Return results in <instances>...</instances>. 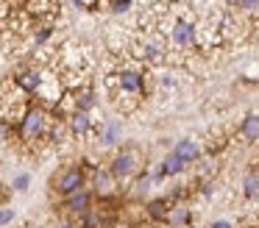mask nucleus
I'll use <instances>...</instances> for the list:
<instances>
[{
  "label": "nucleus",
  "instance_id": "f257e3e1",
  "mask_svg": "<svg viewBox=\"0 0 259 228\" xmlns=\"http://www.w3.org/2000/svg\"><path fill=\"white\" fill-rule=\"evenodd\" d=\"M48 128H51V117H48L45 109H28L23 114V120H20L23 139H39L48 133Z\"/></svg>",
  "mask_w": 259,
  "mask_h": 228
},
{
  "label": "nucleus",
  "instance_id": "f03ea898",
  "mask_svg": "<svg viewBox=\"0 0 259 228\" xmlns=\"http://www.w3.org/2000/svg\"><path fill=\"white\" fill-rule=\"evenodd\" d=\"M109 172H112V178H120V181H123V178H134L137 172H140V150H134V148L120 150L112 159Z\"/></svg>",
  "mask_w": 259,
  "mask_h": 228
},
{
  "label": "nucleus",
  "instance_id": "7ed1b4c3",
  "mask_svg": "<svg viewBox=\"0 0 259 228\" xmlns=\"http://www.w3.org/2000/svg\"><path fill=\"white\" fill-rule=\"evenodd\" d=\"M53 189L59 195H64V198L78 192V189H84V170L81 167H64V170H59L53 175Z\"/></svg>",
  "mask_w": 259,
  "mask_h": 228
},
{
  "label": "nucleus",
  "instance_id": "20e7f679",
  "mask_svg": "<svg viewBox=\"0 0 259 228\" xmlns=\"http://www.w3.org/2000/svg\"><path fill=\"white\" fill-rule=\"evenodd\" d=\"M90 203H92V195L87 192V189H78V192L67 195V203H64V209L73 211V214H87V211H90Z\"/></svg>",
  "mask_w": 259,
  "mask_h": 228
},
{
  "label": "nucleus",
  "instance_id": "39448f33",
  "mask_svg": "<svg viewBox=\"0 0 259 228\" xmlns=\"http://www.w3.org/2000/svg\"><path fill=\"white\" fill-rule=\"evenodd\" d=\"M173 153H176V156H179V159L187 164V161H195L198 156H201V148H198V145L192 142V139H181V142L176 145Z\"/></svg>",
  "mask_w": 259,
  "mask_h": 228
},
{
  "label": "nucleus",
  "instance_id": "423d86ee",
  "mask_svg": "<svg viewBox=\"0 0 259 228\" xmlns=\"http://www.w3.org/2000/svg\"><path fill=\"white\" fill-rule=\"evenodd\" d=\"M120 86H123V92L140 95V92H142V78L137 75V72L125 70V72H120Z\"/></svg>",
  "mask_w": 259,
  "mask_h": 228
},
{
  "label": "nucleus",
  "instance_id": "0eeeda50",
  "mask_svg": "<svg viewBox=\"0 0 259 228\" xmlns=\"http://www.w3.org/2000/svg\"><path fill=\"white\" fill-rule=\"evenodd\" d=\"M17 86L25 89V92H36V89L42 86V75H39V72H34V70L20 72V75H17Z\"/></svg>",
  "mask_w": 259,
  "mask_h": 228
},
{
  "label": "nucleus",
  "instance_id": "6e6552de",
  "mask_svg": "<svg viewBox=\"0 0 259 228\" xmlns=\"http://www.w3.org/2000/svg\"><path fill=\"white\" fill-rule=\"evenodd\" d=\"M95 192H98V195H112V192H114V178H112V172H106V170H98V172H95Z\"/></svg>",
  "mask_w": 259,
  "mask_h": 228
},
{
  "label": "nucleus",
  "instance_id": "1a4fd4ad",
  "mask_svg": "<svg viewBox=\"0 0 259 228\" xmlns=\"http://www.w3.org/2000/svg\"><path fill=\"white\" fill-rule=\"evenodd\" d=\"M170 209H173V203H170V198L151 200V203H148V214H151V217H156V220H167Z\"/></svg>",
  "mask_w": 259,
  "mask_h": 228
},
{
  "label": "nucleus",
  "instance_id": "9d476101",
  "mask_svg": "<svg viewBox=\"0 0 259 228\" xmlns=\"http://www.w3.org/2000/svg\"><path fill=\"white\" fill-rule=\"evenodd\" d=\"M173 39L179 44H192V39H195V31H192L190 22H176L173 28Z\"/></svg>",
  "mask_w": 259,
  "mask_h": 228
},
{
  "label": "nucleus",
  "instance_id": "9b49d317",
  "mask_svg": "<svg viewBox=\"0 0 259 228\" xmlns=\"http://www.w3.org/2000/svg\"><path fill=\"white\" fill-rule=\"evenodd\" d=\"M70 128H73L75 136H84V133L90 131V114H87V111H75V114L70 117Z\"/></svg>",
  "mask_w": 259,
  "mask_h": 228
},
{
  "label": "nucleus",
  "instance_id": "f8f14e48",
  "mask_svg": "<svg viewBox=\"0 0 259 228\" xmlns=\"http://www.w3.org/2000/svg\"><path fill=\"white\" fill-rule=\"evenodd\" d=\"M242 136L245 139H259V114H248L245 120H242Z\"/></svg>",
  "mask_w": 259,
  "mask_h": 228
},
{
  "label": "nucleus",
  "instance_id": "ddd939ff",
  "mask_svg": "<svg viewBox=\"0 0 259 228\" xmlns=\"http://www.w3.org/2000/svg\"><path fill=\"white\" fill-rule=\"evenodd\" d=\"M181 170H184V161H181L176 153H170L167 159H164V164H162V175H179Z\"/></svg>",
  "mask_w": 259,
  "mask_h": 228
},
{
  "label": "nucleus",
  "instance_id": "4468645a",
  "mask_svg": "<svg viewBox=\"0 0 259 228\" xmlns=\"http://www.w3.org/2000/svg\"><path fill=\"white\" fill-rule=\"evenodd\" d=\"M245 195L248 198H259V172H248L245 175Z\"/></svg>",
  "mask_w": 259,
  "mask_h": 228
},
{
  "label": "nucleus",
  "instance_id": "2eb2a0df",
  "mask_svg": "<svg viewBox=\"0 0 259 228\" xmlns=\"http://www.w3.org/2000/svg\"><path fill=\"white\" fill-rule=\"evenodd\" d=\"M187 209H170V214H167V220H170V225H181V222H187Z\"/></svg>",
  "mask_w": 259,
  "mask_h": 228
},
{
  "label": "nucleus",
  "instance_id": "dca6fc26",
  "mask_svg": "<svg viewBox=\"0 0 259 228\" xmlns=\"http://www.w3.org/2000/svg\"><path fill=\"white\" fill-rule=\"evenodd\" d=\"M231 6H240L245 11H259V0H229Z\"/></svg>",
  "mask_w": 259,
  "mask_h": 228
},
{
  "label": "nucleus",
  "instance_id": "f3484780",
  "mask_svg": "<svg viewBox=\"0 0 259 228\" xmlns=\"http://www.w3.org/2000/svg\"><path fill=\"white\" fill-rule=\"evenodd\" d=\"M28 184H31V175H28V172H20V175L14 178V189H17V192L28 189Z\"/></svg>",
  "mask_w": 259,
  "mask_h": 228
},
{
  "label": "nucleus",
  "instance_id": "a211bd4d",
  "mask_svg": "<svg viewBox=\"0 0 259 228\" xmlns=\"http://www.w3.org/2000/svg\"><path fill=\"white\" fill-rule=\"evenodd\" d=\"M117 131H120V128H117V125H114V122H112V125H109L106 131H103V145H112L114 139H117Z\"/></svg>",
  "mask_w": 259,
  "mask_h": 228
},
{
  "label": "nucleus",
  "instance_id": "6ab92c4d",
  "mask_svg": "<svg viewBox=\"0 0 259 228\" xmlns=\"http://www.w3.org/2000/svg\"><path fill=\"white\" fill-rule=\"evenodd\" d=\"M14 220V209H6V206H0V225H6V222Z\"/></svg>",
  "mask_w": 259,
  "mask_h": 228
},
{
  "label": "nucleus",
  "instance_id": "aec40b11",
  "mask_svg": "<svg viewBox=\"0 0 259 228\" xmlns=\"http://www.w3.org/2000/svg\"><path fill=\"white\" fill-rule=\"evenodd\" d=\"M148 187H151V178H140V184H137V192H145Z\"/></svg>",
  "mask_w": 259,
  "mask_h": 228
},
{
  "label": "nucleus",
  "instance_id": "412c9836",
  "mask_svg": "<svg viewBox=\"0 0 259 228\" xmlns=\"http://www.w3.org/2000/svg\"><path fill=\"white\" fill-rule=\"evenodd\" d=\"M48 36H51V28H42V31L36 33V42H45Z\"/></svg>",
  "mask_w": 259,
  "mask_h": 228
},
{
  "label": "nucleus",
  "instance_id": "4be33fe9",
  "mask_svg": "<svg viewBox=\"0 0 259 228\" xmlns=\"http://www.w3.org/2000/svg\"><path fill=\"white\" fill-rule=\"evenodd\" d=\"M209 228H231V225H229V222H223V220H220V222H214V225H209Z\"/></svg>",
  "mask_w": 259,
  "mask_h": 228
},
{
  "label": "nucleus",
  "instance_id": "5701e85b",
  "mask_svg": "<svg viewBox=\"0 0 259 228\" xmlns=\"http://www.w3.org/2000/svg\"><path fill=\"white\" fill-rule=\"evenodd\" d=\"M59 228H73V225H67V222H64V225H59Z\"/></svg>",
  "mask_w": 259,
  "mask_h": 228
},
{
  "label": "nucleus",
  "instance_id": "b1692460",
  "mask_svg": "<svg viewBox=\"0 0 259 228\" xmlns=\"http://www.w3.org/2000/svg\"><path fill=\"white\" fill-rule=\"evenodd\" d=\"M114 3H128V0H114Z\"/></svg>",
  "mask_w": 259,
  "mask_h": 228
}]
</instances>
